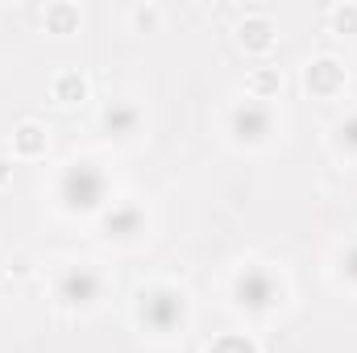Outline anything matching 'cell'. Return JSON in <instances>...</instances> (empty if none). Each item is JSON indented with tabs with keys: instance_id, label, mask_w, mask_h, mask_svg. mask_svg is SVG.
Returning a JSON list of instances; mask_svg holds the SVG:
<instances>
[{
	"instance_id": "obj_6",
	"label": "cell",
	"mask_w": 357,
	"mask_h": 353,
	"mask_svg": "<svg viewBox=\"0 0 357 353\" xmlns=\"http://www.w3.org/2000/svg\"><path fill=\"white\" fill-rule=\"evenodd\" d=\"M142 225H146V216H142L137 204H116V208L108 212V220H104V229H108L112 237H133V233H142Z\"/></svg>"
},
{
	"instance_id": "obj_8",
	"label": "cell",
	"mask_w": 357,
	"mask_h": 353,
	"mask_svg": "<svg viewBox=\"0 0 357 353\" xmlns=\"http://www.w3.org/2000/svg\"><path fill=\"white\" fill-rule=\"evenodd\" d=\"M341 142H345L349 150H357V117H349V121L341 125Z\"/></svg>"
},
{
	"instance_id": "obj_5",
	"label": "cell",
	"mask_w": 357,
	"mask_h": 353,
	"mask_svg": "<svg viewBox=\"0 0 357 353\" xmlns=\"http://www.w3.org/2000/svg\"><path fill=\"white\" fill-rule=\"evenodd\" d=\"M59 295H63L67 303H75V308L91 303V299L100 295V278H96V270H88V266H75V270H67V274H63V287H59Z\"/></svg>"
},
{
	"instance_id": "obj_2",
	"label": "cell",
	"mask_w": 357,
	"mask_h": 353,
	"mask_svg": "<svg viewBox=\"0 0 357 353\" xmlns=\"http://www.w3.org/2000/svg\"><path fill=\"white\" fill-rule=\"evenodd\" d=\"M142 320L154 329V333H171L178 320H183V295L171 287H154L142 295Z\"/></svg>"
},
{
	"instance_id": "obj_4",
	"label": "cell",
	"mask_w": 357,
	"mask_h": 353,
	"mask_svg": "<svg viewBox=\"0 0 357 353\" xmlns=\"http://www.w3.org/2000/svg\"><path fill=\"white\" fill-rule=\"evenodd\" d=\"M233 133H237L241 142H258V137H266L270 133V108L266 104H258V100H245V104L233 112Z\"/></svg>"
},
{
	"instance_id": "obj_1",
	"label": "cell",
	"mask_w": 357,
	"mask_h": 353,
	"mask_svg": "<svg viewBox=\"0 0 357 353\" xmlns=\"http://www.w3.org/2000/svg\"><path fill=\"white\" fill-rule=\"evenodd\" d=\"M59 191H63L67 208H96L104 200V171L96 163H71Z\"/></svg>"
},
{
	"instance_id": "obj_3",
	"label": "cell",
	"mask_w": 357,
	"mask_h": 353,
	"mask_svg": "<svg viewBox=\"0 0 357 353\" xmlns=\"http://www.w3.org/2000/svg\"><path fill=\"white\" fill-rule=\"evenodd\" d=\"M278 295H282V287H278V278L270 274L266 266H250V270L237 274V299H241L245 308L262 312L270 303H278Z\"/></svg>"
},
{
	"instance_id": "obj_9",
	"label": "cell",
	"mask_w": 357,
	"mask_h": 353,
	"mask_svg": "<svg viewBox=\"0 0 357 353\" xmlns=\"http://www.w3.org/2000/svg\"><path fill=\"white\" fill-rule=\"evenodd\" d=\"M345 274H349V278L357 283V241L349 246V250H345Z\"/></svg>"
},
{
	"instance_id": "obj_7",
	"label": "cell",
	"mask_w": 357,
	"mask_h": 353,
	"mask_svg": "<svg viewBox=\"0 0 357 353\" xmlns=\"http://www.w3.org/2000/svg\"><path fill=\"white\" fill-rule=\"evenodd\" d=\"M104 125H108L112 133H121V137H125V133H133V129H137V108H133V104H112V108L104 112Z\"/></svg>"
}]
</instances>
